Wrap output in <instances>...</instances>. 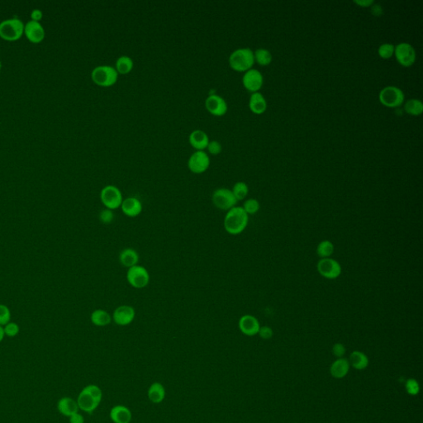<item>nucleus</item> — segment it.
<instances>
[{"label": "nucleus", "mask_w": 423, "mask_h": 423, "mask_svg": "<svg viewBox=\"0 0 423 423\" xmlns=\"http://www.w3.org/2000/svg\"><path fill=\"white\" fill-rule=\"evenodd\" d=\"M249 222V215L242 207H232L227 211L224 218V228L227 233L239 235L245 231Z\"/></svg>", "instance_id": "1"}, {"label": "nucleus", "mask_w": 423, "mask_h": 423, "mask_svg": "<svg viewBox=\"0 0 423 423\" xmlns=\"http://www.w3.org/2000/svg\"><path fill=\"white\" fill-rule=\"evenodd\" d=\"M229 65L237 72H246L255 64L254 52L251 48H238L231 52L228 58Z\"/></svg>", "instance_id": "2"}, {"label": "nucleus", "mask_w": 423, "mask_h": 423, "mask_svg": "<svg viewBox=\"0 0 423 423\" xmlns=\"http://www.w3.org/2000/svg\"><path fill=\"white\" fill-rule=\"evenodd\" d=\"M119 73L115 67L111 65H99L91 72V79L98 86L108 88L117 83Z\"/></svg>", "instance_id": "3"}, {"label": "nucleus", "mask_w": 423, "mask_h": 423, "mask_svg": "<svg viewBox=\"0 0 423 423\" xmlns=\"http://www.w3.org/2000/svg\"><path fill=\"white\" fill-rule=\"evenodd\" d=\"M380 104L389 108H398L403 105L405 100L404 91L393 85L384 87L379 93Z\"/></svg>", "instance_id": "4"}, {"label": "nucleus", "mask_w": 423, "mask_h": 423, "mask_svg": "<svg viewBox=\"0 0 423 423\" xmlns=\"http://www.w3.org/2000/svg\"><path fill=\"white\" fill-rule=\"evenodd\" d=\"M24 33V24L18 18H9L0 22V37L9 41L19 39Z\"/></svg>", "instance_id": "5"}, {"label": "nucleus", "mask_w": 423, "mask_h": 423, "mask_svg": "<svg viewBox=\"0 0 423 423\" xmlns=\"http://www.w3.org/2000/svg\"><path fill=\"white\" fill-rule=\"evenodd\" d=\"M100 200L108 209L115 210L121 207L123 201L121 190L114 185H107L102 189Z\"/></svg>", "instance_id": "6"}, {"label": "nucleus", "mask_w": 423, "mask_h": 423, "mask_svg": "<svg viewBox=\"0 0 423 423\" xmlns=\"http://www.w3.org/2000/svg\"><path fill=\"white\" fill-rule=\"evenodd\" d=\"M212 202L218 209L227 212L238 203L231 190L227 188L217 189L212 195Z\"/></svg>", "instance_id": "7"}, {"label": "nucleus", "mask_w": 423, "mask_h": 423, "mask_svg": "<svg viewBox=\"0 0 423 423\" xmlns=\"http://www.w3.org/2000/svg\"><path fill=\"white\" fill-rule=\"evenodd\" d=\"M150 274L144 266H136L129 268L127 272V280L135 289H144L150 283Z\"/></svg>", "instance_id": "8"}, {"label": "nucleus", "mask_w": 423, "mask_h": 423, "mask_svg": "<svg viewBox=\"0 0 423 423\" xmlns=\"http://www.w3.org/2000/svg\"><path fill=\"white\" fill-rule=\"evenodd\" d=\"M396 61L404 67H411L417 60V53L414 48L408 42H401L395 45L394 55Z\"/></svg>", "instance_id": "9"}, {"label": "nucleus", "mask_w": 423, "mask_h": 423, "mask_svg": "<svg viewBox=\"0 0 423 423\" xmlns=\"http://www.w3.org/2000/svg\"><path fill=\"white\" fill-rule=\"evenodd\" d=\"M317 269L322 277L328 279L338 278L342 272L341 264L332 257L320 259L317 262Z\"/></svg>", "instance_id": "10"}, {"label": "nucleus", "mask_w": 423, "mask_h": 423, "mask_svg": "<svg viewBox=\"0 0 423 423\" xmlns=\"http://www.w3.org/2000/svg\"><path fill=\"white\" fill-rule=\"evenodd\" d=\"M209 156L204 151H195V152L190 156L188 160V168L194 174H203L209 168Z\"/></svg>", "instance_id": "11"}, {"label": "nucleus", "mask_w": 423, "mask_h": 423, "mask_svg": "<svg viewBox=\"0 0 423 423\" xmlns=\"http://www.w3.org/2000/svg\"><path fill=\"white\" fill-rule=\"evenodd\" d=\"M264 77L261 72L256 69H251L245 72L242 77V84L246 90L251 93L259 92L263 86Z\"/></svg>", "instance_id": "12"}, {"label": "nucleus", "mask_w": 423, "mask_h": 423, "mask_svg": "<svg viewBox=\"0 0 423 423\" xmlns=\"http://www.w3.org/2000/svg\"><path fill=\"white\" fill-rule=\"evenodd\" d=\"M205 108L210 114L215 117H223L228 110V106L226 100L220 95H211L206 99Z\"/></svg>", "instance_id": "13"}, {"label": "nucleus", "mask_w": 423, "mask_h": 423, "mask_svg": "<svg viewBox=\"0 0 423 423\" xmlns=\"http://www.w3.org/2000/svg\"><path fill=\"white\" fill-rule=\"evenodd\" d=\"M136 317V311L133 307L122 305L118 307L112 313V319L119 326H128L133 322Z\"/></svg>", "instance_id": "14"}, {"label": "nucleus", "mask_w": 423, "mask_h": 423, "mask_svg": "<svg viewBox=\"0 0 423 423\" xmlns=\"http://www.w3.org/2000/svg\"><path fill=\"white\" fill-rule=\"evenodd\" d=\"M76 401L80 410L86 413L95 412L102 402L96 398L85 387L80 392Z\"/></svg>", "instance_id": "15"}, {"label": "nucleus", "mask_w": 423, "mask_h": 423, "mask_svg": "<svg viewBox=\"0 0 423 423\" xmlns=\"http://www.w3.org/2000/svg\"><path fill=\"white\" fill-rule=\"evenodd\" d=\"M24 34L31 42L39 43L45 38V29L40 22L30 20L24 25Z\"/></svg>", "instance_id": "16"}, {"label": "nucleus", "mask_w": 423, "mask_h": 423, "mask_svg": "<svg viewBox=\"0 0 423 423\" xmlns=\"http://www.w3.org/2000/svg\"><path fill=\"white\" fill-rule=\"evenodd\" d=\"M238 326L243 334L248 337H254L259 333L261 324L256 317L250 314H246L240 318Z\"/></svg>", "instance_id": "17"}, {"label": "nucleus", "mask_w": 423, "mask_h": 423, "mask_svg": "<svg viewBox=\"0 0 423 423\" xmlns=\"http://www.w3.org/2000/svg\"><path fill=\"white\" fill-rule=\"evenodd\" d=\"M121 208L126 216L136 218L143 212V203L136 197H129L123 199Z\"/></svg>", "instance_id": "18"}, {"label": "nucleus", "mask_w": 423, "mask_h": 423, "mask_svg": "<svg viewBox=\"0 0 423 423\" xmlns=\"http://www.w3.org/2000/svg\"><path fill=\"white\" fill-rule=\"evenodd\" d=\"M209 140L208 135L203 130H195L189 136L190 145L196 151H204L207 148Z\"/></svg>", "instance_id": "19"}, {"label": "nucleus", "mask_w": 423, "mask_h": 423, "mask_svg": "<svg viewBox=\"0 0 423 423\" xmlns=\"http://www.w3.org/2000/svg\"><path fill=\"white\" fill-rule=\"evenodd\" d=\"M109 417L112 422L130 423L132 421V412L129 408L123 405H116L109 412Z\"/></svg>", "instance_id": "20"}, {"label": "nucleus", "mask_w": 423, "mask_h": 423, "mask_svg": "<svg viewBox=\"0 0 423 423\" xmlns=\"http://www.w3.org/2000/svg\"><path fill=\"white\" fill-rule=\"evenodd\" d=\"M249 108L255 115H262L267 110V101L260 92L251 93L249 100Z\"/></svg>", "instance_id": "21"}, {"label": "nucleus", "mask_w": 423, "mask_h": 423, "mask_svg": "<svg viewBox=\"0 0 423 423\" xmlns=\"http://www.w3.org/2000/svg\"><path fill=\"white\" fill-rule=\"evenodd\" d=\"M57 410L63 416L69 417L76 412H79L80 408H79L77 401L72 397H61L57 403Z\"/></svg>", "instance_id": "22"}, {"label": "nucleus", "mask_w": 423, "mask_h": 423, "mask_svg": "<svg viewBox=\"0 0 423 423\" xmlns=\"http://www.w3.org/2000/svg\"><path fill=\"white\" fill-rule=\"evenodd\" d=\"M147 396L152 404H160L164 401L166 397V389L164 385L159 382L151 384L147 391Z\"/></svg>", "instance_id": "23"}, {"label": "nucleus", "mask_w": 423, "mask_h": 423, "mask_svg": "<svg viewBox=\"0 0 423 423\" xmlns=\"http://www.w3.org/2000/svg\"><path fill=\"white\" fill-rule=\"evenodd\" d=\"M119 262L128 269L136 266L139 262L138 253L133 248L123 249L119 254Z\"/></svg>", "instance_id": "24"}, {"label": "nucleus", "mask_w": 423, "mask_h": 423, "mask_svg": "<svg viewBox=\"0 0 423 423\" xmlns=\"http://www.w3.org/2000/svg\"><path fill=\"white\" fill-rule=\"evenodd\" d=\"M350 369V363L347 360L339 358L331 366V374L336 379H342L347 374Z\"/></svg>", "instance_id": "25"}, {"label": "nucleus", "mask_w": 423, "mask_h": 423, "mask_svg": "<svg viewBox=\"0 0 423 423\" xmlns=\"http://www.w3.org/2000/svg\"><path fill=\"white\" fill-rule=\"evenodd\" d=\"M90 320L95 326H106L112 322V316L104 309H96L91 313Z\"/></svg>", "instance_id": "26"}, {"label": "nucleus", "mask_w": 423, "mask_h": 423, "mask_svg": "<svg viewBox=\"0 0 423 423\" xmlns=\"http://www.w3.org/2000/svg\"><path fill=\"white\" fill-rule=\"evenodd\" d=\"M134 62L128 56H122L117 59L115 63V69L119 75H128L133 69Z\"/></svg>", "instance_id": "27"}, {"label": "nucleus", "mask_w": 423, "mask_h": 423, "mask_svg": "<svg viewBox=\"0 0 423 423\" xmlns=\"http://www.w3.org/2000/svg\"><path fill=\"white\" fill-rule=\"evenodd\" d=\"M349 363L355 369L362 370V369H365V368L367 367L368 365H369V359H368L367 356L364 354L363 352L355 350L350 354V362Z\"/></svg>", "instance_id": "28"}, {"label": "nucleus", "mask_w": 423, "mask_h": 423, "mask_svg": "<svg viewBox=\"0 0 423 423\" xmlns=\"http://www.w3.org/2000/svg\"><path fill=\"white\" fill-rule=\"evenodd\" d=\"M404 110L411 116L417 117L422 114L423 104L422 102L417 99H411L404 104Z\"/></svg>", "instance_id": "29"}, {"label": "nucleus", "mask_w": 423, "mask_h": 423, "mask_svg": "<svg viewBox=\"0 0 423 423\" xmlns=\"http://www.w3.org/2000/svg\"><path fill=\"white\" fill-rule=\"evenodd\" d=\"M255 63L262 66H267L272 62L273 56L270 51L265 48H259L254 52Z\"/></svg>", "instance_id": "30"}, {"label": "nucleus", "mask_w": 423, "mask_h": 423, "mask_svg": "<svg viewBox=\"0 0 423 423\" xmlns=\"http://www.w3.org/2000/svg\"><path fill=\"white\" fill-rule=\"evenodd\" d=\"M334 245L329 240H323L317 245V254L321 259L329 258L334 252Z\"/></svg>", "instance_id": "31"}, {"label": "nucleus", "mask_w": 423, "mask_h": 423, "mask_svg": "<svg viewBox=\"0 0 423 423\" xmlns=\"http://www.w3.org/2000/svg\"><path fill=\"white\" fill-rule=\"evenodd\" d=\"M231 192L238 201L244 200L249 194V187L245 182H237L231 190Z\"/></svg>", "instance_id": "32"}, {"label": "nucleus", "mask_w": 423, "mask_h": 423, "mask_svg": "<svg viewBox=\"0 0 423 423\" xmlns=\"http://www.w3.org/2000/svg\"><path fill=\"white\" fill-rule=\"evenodd\" d=\"M394 50L395 45L392 43L381 44L378 48V55L380 58L388 60L394 55Z\"/></svg>", "instance_id": "33"}, {"label": "nucleus", "mask_w": 423, "mask_h": 423, "mask_svg": "<svg viewBox=\"0 0 423 423\" xmlns=\"http://www.w3.org/2000/svg\"><path fill=\"white\" fill-rule=\"evenodd\" d=\"M260 207H261V205H260L259 201L255 199H247V200L245 201L243 206H242V208L248 215H254V214L258 213Z\"/></svg>", "instance_id": "34"}, {"label": "nucleus", "mask_w": 423, "mask_h": 423, "mask_svg": "<svg viewBox=\"0 0 423 423\" xmlns=\"http://www.w3.org/2000/svg\"><path fill=\"white\" fill-rule=\"evenodd\" d=\"M11 313L9 308L5 304H0V326H5L10 322Z\"/></svg>", "instance_id": "35"}, {"label": "nucleus", "mask_w": 423, "mask_h": 423, "mask_svg": "<svg viewBox=\"0 0 423 423\" xmlns=\"http://www.w3.org/2000/svg\"><path fill=\"white\" fill-rule=\"evenodd\" d=\"M206 150L207 151V154H210V155H213V156H218L223 151V147H222V144L218 140H209V143H208V145H207Z\"/></svg>", "instance_id": "36"}, {"label": "nucleus", "mask_w": 423, "mask_h": 423, "mask_svg": "<svg viewBox=\"0 0 423 423\" xmlns=\"http://www.w3.org/2000/svg\"><path fill=\"white\" fill-rule=\"evenodd\" d=\"M5 336L9 337H14L18 335L20 332V327L15 322H9L4 326Z\"/></svg>", "instance_id": "37"}, {"label": "nucleus", "mask_w": 423, "mask_h": 423, "mask_svg": "<svg viewBox=\"0 0 423 423\" xmlns=\"http://www.w3.org/2000/svg\"><path fill=\"white\" fill-rule=\"evenodd\" d=\"M100 219L104 224H110L114 219V214L112 210L105 208L100 212Z\"/></svg>", "instance_id": "38"}, {"label": "nucleus", "mask_w": 423, "mask_h": 423, "mask_svg": "<svg viewBox=\"0 0 423 423\" xmlns=\"http://www.w3.org/2000/svg\"><path fill=\"white\" fill-rule=\"evenodd\" d=\"M406 390L410 395H417L420 390L418 383L417 380L410 379L406 383Z\"/></svg>", "instance_id": "39"}, {"label": "nucleus", "mask_w": 423, "mask_h": 423, "mask_svg": "<svg viewBox=\"0 0 423 423\" xmlns=\"http://www.w3.org/2000/svg\"><path fill=\"white\" fill-rule=\"evenodd\" d=\"M258 334H259L260 337H262V339L269 340L273 337L274 333H273V330L270 328V326H261Z\"/></svg>", "instance_id": "40"}, {"label": "nucleus", "mask_w": 423, "mask_h": 423, "mask_svg": "<svg viewBox=\"0 0 423 423\" xmlns=\"http://www.w3.org/2000/svg\"><path fill=\"white\" fill-rule=\"evenodd\" d=\"M333 353L337 358H342L345 353V347L343 344L336 343L333 345Z\"/></svg>", "instance_id": "41"}, {"label": "nucleus", "mask_w": 423, "mask_h": 423, "mask_svg": "<svg viewBox=\"0 0 423 423\" xmlns=\"http://www.w3.org/2000/svg\"><path fill=\"white\" fill-rule=\"evenodd\" d=\"M370 11H371L372 15L375 16V17H380V16L383 15V13H384L381 5L375 4V3L370 7Z\"/></svg>", "instance_id": "42"}, {"label": "nucleus", "mask_w": 423, "mask_h": 423, "mask_svg": "<svg viewBox=\"0 0 423 423\" xmlns=\"http://www.w3.org/2000/svg\"><path fill=\"white\" fill-rule=\"evenodd\" d=\"M43 17V13L40 9H33L32 13H31V20L36 21V22H40V20Z\"/></svg>", "instance_id": "43"}, {"label": "nucleus", "mask_w": 423, "mask_h": 423, "mask_svg": "<svg viewBox=\"0 0 423 423\" xmlns=\"http://www.w3.org/2000/svg\"><path fill=\"white\" fill-rule=\"evenodd\" d=\"M354 4L361 8H370L374 4L373 0H355Z\"/></svg>", "instance_id": "44"}, {"label": "nucleus", "mask_w": 423, "mask_h": 423, "mask_svg": "<svg viewBox=\"0 0 423 423\" xmlns=\"http://www.w3.org/2000/svg\"><path fill=\"white\" fill-rule=\"evenodd\" d=\"M69 418V423H84V418L82 415L76 412L75 414L72 415Z\"/></svg>", "instance_id": "45"}, {"label": "nucleus", "mask_w": 423, "mask_h": 423, "mask_svg": "<svg viewBox=\"0 0 423 423\" xmlns=\"http://www.w3.org/2000/svg\"><path fill=\"white\" fill-rule=\"evenodd\" d=\"M5 331H4V326H0V342L5 338Z\"/></svg>", "instance_id": "46"}, {"label": "nucleus", "mask_w": 423, "mask_h": 423, "mask_svg": "<svg viewBox=\"0 0 423 423\" xmlns=\"http://www.w3.org/2000/svg\"><path fill=\"white\" fill-rule=\"evenodd\" d=\"M1 68H2V62L0 61V69H1Z\"/></svg>", "instance_id": "47"}]
</instances>
